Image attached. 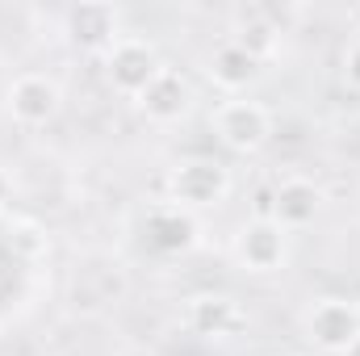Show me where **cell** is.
<instances>
[{"instance_id": "6", "label": "cell", "mask_w": 360, "mask_h": 356, "mask_svg": "<svg viewBox=\"0 0 360 356\" xmlns=\"http://www.w3.org/2000/svg\"><path fill=\"white\" fill-rule=\"evenodd\" d=\"M160 68H164V63H160L155 46L143 42V38H117V42L105 51V80L122 92V96H130V101L155 80Z\"/></svg>"}, {"instance_id": "18", "label": "cell", "mask_w": 360, "mask_h": 356, "mask_svg": "<svg viewBox=\"0 0 360 356\" xmlns=\"http://www.w3.org/2000/svg\"><path fill=\"white\" fill-rule=\"evenodd\" d=\"M285 356H310V352H285Z\"/></svg>"}, {"instance_id": "3", "label": "cell", "mask_w": 360, "mask_h": 356, "mask_svg": "<svg viewBox=\"0 0 360 356\" xmlns=\"http://www.w3.org/2000/svg\"><path fill=\"white\" fill-rule=\"evenodd\" d=\"M302 327H306V340L319 352L340 356L360 336V302H352V298H319L302 314Z\"/></svg>"}, {"instance_id": "10", "label": "cell", "mask_w": 360, "mask_h": 356, "mask_svg": "<svg viewBox=\"0 0 360 356\" xmlns=\"http://www.w3.org/2000/svg\"><path fill=\"white\" fill-rule=\"evenodd\" d=\"M197 218L188 210H176V205H155L147 214V243L160 252V256H184L197 248Z\"/></svg>"}, {"instance_id": "9", "label": "cell", "mask_w": 360, "mask_h": 356, "mask_svg": "<svg viewBox=\"0 0 360 356\" xmlns=\"http://www.w3.org/2000/svg\"><path fill=\"white\" fill-rule=\"evenodd\" d=\"M319 210H323V189L314 180L289 177L272 189V222H281L285 231L310 227L319 218Z\"/></svg>"}, {"instance_id": "7", "label": "cell", "mask_w": 360, "mask_h": 356, "mask_svg": "<svg viewBox=\"0 0 360 356\" xmlns=\"http://www.w3.org/2000/svg\"><path fill=\"white\" fill-rule=\"evenodd\" d=\"M134 105H139V113H143L147 122L168 126V122H180V117L188 113V105H193V89H188V80L180 76L176 68L164 63V68L155 72V80L134 96Z\"/></svg>"}, {"instance_id": "4", "label": "cell", "mask_w": 360, "mask_h": 356, "mask_svg": "<svg viewBox=\"0 0 360 356\" xmlns=\"http://www.w3.org/2000/svg\"><path fill=\"white\" fill-rule=\"evenodd\" d=\"M4 105H8V117L25 130H38V126H51L59 117V105H63V92L51 76L42 72H21L8 92H4Z\"/></svg>"}, {"instance_id": "11", "label": "cell", "mask_w": 360, "mask_h": 356, "mask_svg": "<svg viewBox=\"0 0 360 356\" xmlns=\"http://www.w3.org/2000/svg\"><path fill=\"white\" fill-rule=\"evenodd\" d=\"M205 76H210V84H214V89L239 96L243 89H252V84H256L260 63H256V59H252L235 38H226V42H218V46L210 51V59H205Z\"/></svg>"}, {"instance_id": "15", "label": "cell", "mask_w": 360, "mask_h": 356, "mask_svg": "<svg viewBox=\"0 0 360 356\" xmlns=\"http://www.w3.org/2000/svg\"><path fill=\"white\" fill-rule=\"evenodd\" d=\"M252 218H272V189H260L256 193V214Z\"/></svg>"}, {"instance_id": "5", "label": "cell", "mask_w": 360, "mask_h": 356, "mask_svg": "<svg viewBox=\"0 0 360 356\" xmlns=\"http://www.w3.org/2000/svg\"><path fill=\"white\" fill-rule=\"evenodd\" d=\"M235 265L248 272H281L289 260V231L272 218H252L235 235Z\"/></svg>"}, {"instance_id": "2", "label": "cell", "mask_w": 360, "mask_h": 356, "mask_svg": "<svg viewBox=\"0 0 360 356\" xmlns=\"http://www.w3.org/2000/svg\"><path fill=\"white\" fill-rule=\"evenodd\" d=\"M214 134L222 147L239 151V155H252L260 151L272 139V113L269 105L252 101V96H231L214 109Z\"/></svg>"}, {"instance_id": "8", "label": "cell", "mask_w": 360, "mask_h": 356, "mask_svg": "<svg viewBox=\"0 0 360 356\" xmlns=\"http://www.w3.org/2000/svg\"><path fill=\"white\" fill-rule=\"evenodd\" d=\"M248 323L243 306L231 298V293H197L188 298V327L205 340H231L239 336Z\"/></svg>"}, {"instance_id": "13", "label": "cell", "mask_w": 360, "mask_h": 356, "mask_svg": "<svg viewBox=\"0 0 360 356\" xmlns=\"http://www.w3.org/2000/svg\"><path fill=\"white\" fill-rule=\"evenodd\" d=\"M235 42H239L256 63H264V59L276 55V25L264 21V17H248V21L235 30Z\"/></svg>"}, {"instance_id": "12", "label": "cell", "mask_w": 360, "mask_h": 356, "mask_svg": "<svg viewBox=\"0 0 360 356\" xmlns=\"http://www.w3.org/2000/svg\"><path fill=\"white\" fill-rule=\"evenodd\" d=\"M68 38L84 51H109L117 34V13L109 4H76L68 8Z\"/></svg>"}, {"instance_id": "14", "label": "cell", "mask_w": 360, "mask_h": 356, "mask_svg": "<svg viewBox=\"0 0 360 356\" xmlns=\"http://www.w3.org/2000/svg\"><path fill=\"white\" fill-rule=\"evenodd\" d=\"M344 80L360 92V42H352V46L344 51Z\"/></svg>"}, {"instance_id": "17", "label": "cell", "mask_w": 360, "mask_h": 356, "mask_svg": "<svg viewBox=\"0 0 360 356\" xmlns=\"http://www.w3.org/2000/svg\"><path fill=\"white\" fill-rule=\"evenodd\" d=\"M340 356H360V336H356V340H352V344H348V348H344Z\"/></svg>"}, {"instance_id": "1", "label": "cell", "mask_w": 360, "mask_h": 356, "mask_svg": "<svg viewBox=\"0 0 360 356\" xmlns=\"http://www.w3.org/2000/svg\"><path fill=\"white\" fill-rule=\"evenodd\" d=\"M226 193H231V168L210 160V155L180 160L176 168L168 172V205L188 210V214L226 201Z\"/></svg>"}, {"instance_id": "16", "label": "cell", "mask_w": 360, "mask_h": 356, "mask_svg": "<svg viewBox=\"0 0 360 356\" xmlns=\"http://www.w3.org/2000/svg\"><path fill=\"white\" fill-rule=\"evenodd\" d=\"M8 197H13V180H8L4 172H0V210L8 205Z\"/></svg>"}]
</instances>
